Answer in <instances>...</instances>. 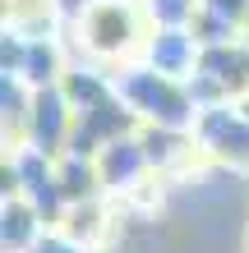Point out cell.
Instances as JSON below:
<instances>
[{"label": "cell", "mask_w": 249, "mask_h": 253, "mask_svg": "<svg viewBox=\"0 0 249 253\" xmlns=\"http://www.w3.org/2000/svg\"><path fill=\"white\" fill-rule=\"evenodd\" d=\"M28 106H33V115H28V143L42 147L47 157L69 152V133H74V106H69L65 87H60V83L37 87V92L28 97Z\"/></svg>", "instance_id": "4"}, {"label": "cell", "mask_w": 249, "mask_h": 253, "mask_svg": "<svg viewBox=\"0 0 249 253\" xmlns=\"http://www.w3.org/2000/svg\"><path fill=\"white\" fill-rule=\"evenodd\" d=\"M28 253H88V249L74 244V240H65V235H37V244Z\"/></svg>", "instance_id": "14"}, {"label": "cell", "mask_w": 249, "mask_h": 253, "mask_svg": "<svg viewBox=\"0 0 249 253\" xmlns=\"http://www.w3.org/2000/svg\"><path fill=\"white\" fill-rule=\"evenodd\" d=\"M97 170H101V189H134L143 180V170H152V166H148L143 143L134 133H125V138H111L97 152Z\"/></svg>", "instance_id": "6"}, {"label": "cell", "mask_w": 249, "mask_h": 253, "mask_svg": "<svg viewBox=\"0 0 249 253\" xmlns=\"http://www.w3.org/2000/svg\"><path fill=\"white\" fill-rule=\"evenodd\" d=\"M115 92H120L129 106L139 111V120L148 125H171V129H189L199 120V101L189 97L185 79H171L162 69H129L115 79Z\"/></svg>", "instance_id": "1"}, {"label": "cell", "mask_w": 249, "mask_h": 253, "mask_svg": "<svg viewBox=\"0 0 249 253\" xmlns=\"http://www.w3.org/2000/svg\"><path fill=\"white\" fill-rule=\"evenodd\" d=\"M79 33L97 55H125L139 37V14L125 0H93L79 19Z\"/></svg>", "instance_id": "3"}, {"label": "cell", "mask_w": 249, "mask_h": 253, "mask_svg": "<svg viewBox=\"0 0 249 253\" xmlns=\"http://www.w3.org/2000/svg\"><path fill=\"white\" fill-rule=\"evenodd\" d=\"M203 9H217L222 19L240 23V33H245V19H249V0H203Z\"/></svg>", "instance_id": "13"}, {"label": "cell", "mask_w": 249, "mask_h": 253, "mask_svg": "<svg viewBox=\"0 0 249 253\" xmlns=\"http://www.w3.org/2000/svg\"><path fill=\"white\" fill-rule=\"evenodd\" d=\"M194 138L208 147L212 157H222L226 166L249 170V115L240 106H226V101L203 106L199 120H194Z\"/></svg>", "instance_id": "2"}, {"label": "cell", "mask_w": 249, "mask_h": 253, "mask_svg": "<svg viewBox=\"0 0 249 253\" xmlns=\"http://www.w3.org/2000/svg\"><path fill=\"white\" fill-rule=\"evenodd\" d=\"M199 37L189 28H157V37L148 42V65L171 74V79H189L199 69Z\"/></svg>", "instance_id": "7"}, {"label": "cell", "mask_w": 249, "mask_h": 253, "mask_svg": "<svg viewBox=\"0 0 249 253\" xmlns=\"http://www.w3.org/2000/svg\"><path fill=\"white\" fill-rule=\"evenodd\" d=\"M14 79H23L33 92H37V87L60 83L65 69H60V51H55V42H51V37H28L23 60H19V69H14Z\"/></svg>", "instance_id": "10"}, {"label": "cell", "mask_w": 249, "mask_h": 253, "mask_svg": "<svg viewBox=\"0 0 249 253\" xmlns=\"http://www.w3.org/2000/svg\"><path fill=\"white\" fill-rule=\"evenodd\" d=\"M55 180H60L65 203H88V198H97V189H101L97 157H83V152H60V157H55Z\"/></svg>", "instance_id": "9"}, {"label": "cell", "mask_w": 249, "mask_h": 253, "mask_svg": "<svg viewBox=\"0 0 249 253\" xmlns=\"http://www.w3.org/2000/svg\"><path fill=\"white\" fill-rule=\"evenodd\" d=\"M0 240H5V253H28L37 244L42 235V212L33 203L23 198V193H14V198H5V212H0Z\"/></svg>", "instance_id": "8"}, {"label": "cell", "mask_w": 249, "mask_h": 253, "mask_svg": "<svg viewBox=\"0 0 249 253\" xmlns=\"http://www.w3.org/2000/svg\"><path fill=\"white\" fill-rule=\"evenodd\" d=\"M245 42H249V19H245Z\"/></svg>", "instance_id": "16"}, {"label": "cell", "mask_w": 249, "mask_h": 253, "mask_svg": "<svg viewBox=\"0 0 249 253\" xmlns=\"http://www.w3.org/2000/svg\"><path fill=\"white\" fill-rule=\"evenodd\" d=\"M199 9H203V0H148V14L157 28H189Z\"/></svg>", "instance_id": "12"}, {"label": "cell", "mask_w": 249, "mask_h": 253, "mask_svg": "<svg viewBox=\"0 0 249 253\" xmlns=\"http://www.w3.org/2000/svg\"><path fill=\"white\" fill-rule=\"evenodd\" d=\"M194 74H203L217 92H222L226 101L231 97H249V42H217V46H203L199 51V69Z\"/></svg>", "instance_id": "5"}, {"label": "cell", "mask_w": 249, "mask_h": 253, "mask_svg": "<svg viewBox=\"0 0 249 253\" xmlns=\"http://www.w3.org/2000/svg\"><path fill=\"white\" fill-rule=\"evenodd\" d=\"M139 143H143V152H148L152 170H166V166H175V161H185L189 147H194V138H189L185 129H171V125H148L139 133Z\"/></svg>", "instance_id": "11"}, {"label": "cell", "mask_w": 249, "mask_h": 253, "mask_svg": "<svg viewBox=\"0 0 249 253\" xmlns=\"http://www.w3.org/2000/svg\"><path fill=\"white\" fill-rule=\"evenodd\" d=\"M236 106H240V111H245V115H249V97H240V101H236Z\"/></svg>", "instance_id": "15"}]
</instances>
